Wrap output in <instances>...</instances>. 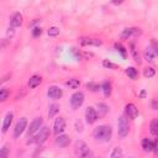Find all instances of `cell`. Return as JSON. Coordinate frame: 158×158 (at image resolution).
<instances>
[{
	"instance_id": "30bf717a",
	"label": "cell",
	"mask_w": 158,
	"mask_h": 158,
	"mask_svg": "<svg viewBox=\"0 0 158 158\" xmlns=\"http://www.w3.org/2000/svg\"><path fill=\"white\" fill-rule=\"evenodd\" d=\"M47 96L49 99H52V100H58V99H60L63 96V91H62V89L59 86L52 85V86H49L47 89Z\"/></svg>"
},
{
	"instance_id": "2e32d148",
	"label": "cell",
	"mask_w": 158,
	"mask_h": 158,
	"mask_svg": "<svg viewBox=\"0 0 158 158\" xmlns=\"http://www.w3.org/2000/svg\"><path fill=\"white\" fill-rule=\"evenodd\" d=\"M12 118H14V114H12L11 111H9V112L5 115L4 121H2V132H4V133L7 132V130L10 128V126H11V123H12Z\"/></svg>"
},
{
	"instance_id": "836d02e7",
	"label": "cell",
	"mask_w": 158,
	"mask_h": 158,
	"mask_svg": "<svg viewBox=\"0 0 158 158\" xmlns=\"http://www.w3.org/2000/svg\"><path fill=\"white\" fill-rule=\"evenodd\" d=\"M41 33H42L41 27H33L32 28V36L33 37H38V36H41Z\"/></svg>"
},
{
	"instance_id": "4dcf8cb0",
	"label": "cell",
	"mask_w": 158,
	"mask_h": 158,
	"mask_svg": "<svg viewBox=\"0 0 158 158\" xmlns=\"http://www.w3.org/2000/svg\"><path fill=\"white\" fill-rule=\"evenodd\" d=\"M131 53H132V56H133V59L139 64V63H141V59H139V56H138V53H137V51H136L133 43H131Z\"/></svg>"
},
{
	"instance_id": "7c38bea8",
	"label": "cell",
	"mask_w": 158,
	"mask_h": 158,
	"mask_svg": "<svg viewBox=\"0 0 158 158\" xmlns=\"http://www.w3.org/2000/svg\"><path fill=\"white\" fill-rule=\"evenodd\" d=\"M85 118H86V122H88L89 125L95 123L96 120L99 118L98 112H96V109L93 107V106H88L86 110H85Z\"/></svg>"
},
{
	"instance_id": "5b68a950",
	"label": "cell",
	"mask_w": 158,
	"mask_h": 158,
	"mask_svg": "<svg viewBox=\"0 0 158 158\" xmlns=\"http://www.w3.org/2000/svg\"><path fill=\"white\" fill-rule=\"evenodd\" d=\"M42 123H43L42 117H36V118L32 120V122L30 123V127L27 128V136H28V138H30V137L32 138L33 135H36V133L43 127Z\"/></svg>"
},
{
	"instance_id": "44dd1931",
	"label": "cell",
	"mask_w": 158,
	"mask_h": 158,
	"mask_svg": "<svg viewBox=\"0 0 158 158\" xmlns=\"http://www.w3.org/2000/svg\"><path fill=\"white\" fill-rule=\"evenodd\" d=\"M59 105L58 104H56V102H53V104H51L49 105V110H48V117L49 118H52V117H54L58 112H59Z\"/></svg>"
},
{
	"instance_id": "7402d4cb",
	"label": "cell",
	"mask_w": 158,
	"mask_h": 158,
	"mask_svg": "<svg viewBox=\"0 0 158 158\" xmlns=\"http://www.w3.org/2000/svg\"><path fill=\"white\" fill-rule=\"evenodd\" d=\"M149 131L153 136L158 137V118H153L149 123Z\"/></svg>"
},
{
	"instance_id": "d4e9b609",
	"label": "cell",
	"mask_w": 158,
	"mask_h": 158,
	"mask_svg": "<svg viewBox=\"0 0 158 158\" xmlns=\"http://www.w3.org/2000/svg\"><path fill=\"white\" fill-rule=\"evenodd\" d=\"M125 73H126L127 77L131 78V79H136L137 75H138V72H137V69H136L135 67H128V68H126V69H125Z\"/></svg>"
},
{
	"instance_id": "f1b7e54d",
	"label": "cell",
	"mask_w": 158,
	"mask_h": 158,
	"mask_svg": "<svg viewBox=\"0 0 158 158\" xmlns=\"http://www.w3.org/2000/svg\"><path fill=\"white\" fill-rule=\"evenodd\" d=\"M59 28L58 27H56V26H53V27H49V30L47 31V33H48V36H51V37H56V36H58L59 35Z\"/></svg>"
},
{
	"instance_id": "f35d334b",
	"label": "cell",
	"mask_w": 158,
	"mask_h": 158,
	"mask_svg": "<svg viewBox=\"0 0 158 158\" xmlns=\"http://www.w3.org/2000/svg\"><path fill=\"white\" fill-rule=\"evenodd\" d=\"M80 158H93V153H89V154H86L84 157H80Z\"/></svg>"
},
{
	"instance_id": "4316f807",
	"label": "cell",
	"mask_w": 158,
	"mask_h": 158,
	"mask_svg": "<svg viewBox=\"0 0 158 158\" xmlns=\"http://www.w3.org/2000/svg\"><path fill=\"white\" fill-rule=\"evenodd\" d=\"M143 75L146 77V78H153L154 75H156V70H154V68H152V67H147L146 69H144V72H143Z\"/></svg>"
},
{
	"instance_id": "9c48e42d",
	"label": "cell",
	"mask_w": 158,
	"mask_h": 158,
	"mask_svg": "<svg viewBox=\"0 0 158 158\" xmlns=\"http://www.w3.org/2000/svg\"><path fill=\"white\" fill-rule=\"evenodd\" d=\"M141 33H142V31L137 27H127L121 32V38L122 40H130L131 37L139 36Z\"/></svg>"
},
{
	"instance_id": "1f68e13d",
	"label": "cell",
	"mask_w": 158,
	"mask_h": 158,
	"mask_svg": "<svg viewBox=\"0 0 158 158\" xmlns=\"http://www.w3.org/2000/svg\"><path fill=\"white\" fill-rule=\"evenodd\" d=\"M102 65H104L105 68H109V69H117V68H118L117 64H115V63H112V62H110V60H107V59H105V60L102 62Z\"/></svg>"
},
{
	"instance_id": "cb8c5ba5",
	"label": "cell",
	"mask_w": 158,
	"mask_h": 158,
	"mask_svg": "<svg viewBox=\"0 0 158 158\" xmlns=\"http://www.w3.org/2000/svg\"><path fill=\"white\" fill-rule=\"evenodd\" d=\"M156 56H157V54L154 53V51L152 49V47H147V48L144 49V58H146L148 62H153V59H154Z\"/></svg>"
},
{
	"instance_id": "8d00e7d4",
	"label": "cell",
	"mask_w": 158,
	"mask_h": 158,
	"mask_svg": "<svg viewBox=\"0 0 158 158\" xmlns=\"http://www.w3.org/2000/svg\"><path fill=\"white\" fill-rule=\"evenodd\" d=\"M153 152H154L156 154H158V137L153 141Z\"/></svg>"
},
{
	"instance_id": "8fae6325",
	"label": "cell",
	"mask_w": 158,
	"mask_h": 158,
	"mask_svg": "<svg viewBox=\"0 0 158 158\" xmlns=\"http://www.w3.org/2000/svg\"><path fill=\"white\" fill-rule=\"evenodd\" d=\"M125 116L128 117L130 120L137 118V116H138V109H137V106L135 104H132V102L126 104V106H125Z\"/></svg>"
},
{
	"instance_id": "e0dca14e",
	"label": "cell",
	"mask_w": 158,
	"mask_h": 158,
	"mask_svg": "<svg viewBox=\"0 0 158 158\" xmlns=\"http://www.w3.org/2000/svg\"><path fill=\"white\" fill-rule=\"evenodd\" d=\"M96 112H98L99 118L105 117L106 114L109 112V106L105 102H98V105H96Z\"/></svg>"
},
{
	"instance_id": "83f0119b",
	"label": "cell",
	"mask_w": 158,
	"mask_h": 158,
	"mask_svg": "<svg viewBox=\"0 0 158 158\" xmlns=\"http://www.w3.org/2000/svg\"><path fill=\"white\" fill-rule=\"evenodd\" d=\"M9 95H10L9 89H6V88H1L0 89V101H5L9 98Z\"/></svg>"
},
{
	"instance_id": "b9f144b4",
	"label": "cell",
	"mask_w": 158,
	"mask_h": 158,
	"mask_svg": "<svg viewBox=\"0 0 158 158\" xmlns=\"http://www.w3.org/2000/svg\"><path fill=\"white\" fill-rule=\"evenodd\" d=\"M130 158H133V157H130Z\"/></svg>"
},
{
	"instance_id": "ab89813d",
	"label": "cell",
	"mask_w": 158,
	"mask_h": 158,
	"mask_svg": "<svg viewBox=\"0 0 158 158\" xmlns=\"http://www.w3.org/2000/svg\"><path fill=\"white\" fill-rule=\"evenodd\" d=\"M139 96H141V98H144V96H146V93H144V91H141Z\"/></svg>"
},
{
	"instance_id": "603a6c76",
	"label": "cell",
	"mask_w": 158,
	"mask_h": 158,
	"mask_svg": "<svg viewBox=\"0 0 158 158\" xmlns=\"http://www.w3.org/2000/svg\"><path fill=\"white\" fill-rule=\"evenodd\" d=\"M65 85L69 86L70 89H78L79 85H80V81H79V79H77V78H69V79L65 81Z\"/></svg>"
},
{
	"instance_id": "484cf974",
	"label": "cell",
	"mask_w": 158,
	"mask_h": 158,
	"mask_svg": "<svg viewBox=\"0 0 158 158\" xmlns=\"http://www.w3.org/2000/svg\"><path fill=\"white\" fill-rule=\"evenodd\" d=\"M110 158H122V148L121 147H115L111 151Z\"/></svg>"
},
{
	"instance_id": "f546056e",
	"label": "cell",
	"mask_w": 158,
	"mask_h": 158,
	"mask_svg": "<svg viewBox=\"0 0 158 158\" xmlns=\"http://www.w3.org/2000/svg\"><path fill=\"white\" fill-rule=\"evenodd\" d=\"M9 157V146L4 144L0 149V158H7Z\"/></svg>"
},
{
	"instance_id": "8992f818",
	"label": "cell",
	"mask_w": 158,
	"mask_h": 158,
	"mask_svg": "<svg viewBox=\"0 0 158 158\" xmlns=\"http://www.w3.org/2000/svg\"><path fill=\"white\" fill-rule=\"evenodd\" d=\"M27 128V118L26 117H20L15 125V128H14V137L15 138H19L23 131Z\"/></svg>"
},
{
	"instance_id": "ffe728a7",
	"label": "cell",
	"mask_w": 158,
	"mask_h": 158,
	"mask_svg": "<svg viewBox=\"0 0 158 158\" xmlns=\"http://www.w3.org/2000/svg\"><path fill=\"white\" fill-rule=\"evenodd\" d=\"M101 90H102V94L105 98H109L111 95V91H112V88H111V83L110 81H104L102 85H101Z\"/></svg>"
},
{
	"instance_id": "9a60e30c",
	"label": "cell",
	"mask_w": 158,
	"mask_h": 158,
	"mask_svg": "<svg viewBox=\"0 0 158 158\" xmlns=\"http://www.w3.org/2000/svg\"><path fill=\"white\" fill-rule=\"evenodd\" d=\"M69 143H70V138H69V136H67V135H63V133H62V135L57 136V138H56V144H57L58 147H60V148L68 147Z\"/></svg>"
},
{
	"instance_id": "e575fe53",
	"label": "cell",
	"mask_w": 158,
	"mask_h": 158,
	"mask_svg": "<svg viewBox=\"0 0 158 158\" xmlns=\"http://www.w3.org/2000/svg\"><path fill=\"white\" fill-rule=\"evenodd\" d=\"M86 88L90 89V90H93V91H96L99 89V85L98 84H94V83H89V84H86Z\"/></svg>"
},
{
	"instance_id": "d590c367",
	"label": "cell",
	"mask_w": 158,
	"mask_h": 158,
	"mask_svg": "<svg viewBox=\"0 0 158 158\" xmlns=\"http://www.w3.org/2000/svg\"><path fill=\"white\" fill-rule=\"evenodd\" d=\"M151 47H152V49L154 51V53L158 54V42H156L154 40H152V42H151Z\"/></svg>"
},
{
	"instance_id": "ba28073f",
	"label": "cell",
	"mask_w": 158,
	"mask_h": 158,
	"mask_svg": "<svg viewBox=\"0 0 158 158\" xmlns=\"http://www.w3.org/2000/svg\"><path fill=\"white\" fill-rule=\"evenodd\" d=\"M65 126H67V123H65L64 117H60V116L57 117L54 120V123H53V132H54V135L56 136L62 135L64 132V130H65Z\"/></svg>"
},
{
	"instance_id": "7a4b0ae2",
	"label": "cell",
	"mask_w": 158,
	"mask_h": 158,
	"mask_svg": "<svg viewBox=\"0 0 158 158\" xmlns=\"http://www.w3.org/2000/svg\"><path fill=\"white\" fill-rule=\"evenodd\" d=\"M130 132V125L125 115H121L117 120V135L120 138H125Z\"/></svg>"
},
{
	"instance_id": "d6986e66",
	"label": "cell",
	"mask_w": 158,
	"mask_h": 158,
	"mask_svg": "<svg viewBox=\"0 0 158 158\" xmlns=\"http://www.w3.org/2000/svg\"><path fill=\"white\" fill-rule=\"evenodd\" d=\"M141 146H142V149L144 152H152L153 151V141H151L149 138H143L142 142H141Z\"/></svg>"
},
{
	"instance_id": "5bb4252c",
	"label": "cell",
	"mask_w": 158,
	"mask_h": 158,
	"mask_svg": "<svg viewBox=\"0 0 158 158\" xmlns=\"http://www.w3.org/2000/svg\"><path fill=\"white\" fill-rule=\"evenodd\" d=\"M22 20H23V16L21 12H14L10 17V26L11 28H16V27H20L22 25Z\"/></svg>"
},
{
	"instance_id": "3957f363",
	"label": "cell",
	"mask_w": 158,
	"mask_h": 158,
	"mask_svg": "<svg viewBox=\"0 0 158 158\" xmlns=\"http://www.w3.org/2000/svg\"><path fill=\"white\" fill-rule=\"evenodd\" d=\"M49 135H51V131H49V127H47V126H43L33 137H32V139L28 142V143H31V142H35L36 144H42V143H44L48 138H49Z\"/></svg>"
},
{
	"instance_id": "60d3db41",
	"label": "cell",
	"mask_w": 158,
	"mask_h": 158,
	"mask_svg": "<svg viewBox=\"0 0 158 158\" xmlns=\"http://www.w3.org/2000/svg\"><path fill=\"white\" fill-rule=\"evenodd\" d=\"M38 158H43V157H38Z\"/></svg>"
},
{
	"instance_id": "ac0fdd59",
	"label": "cell",
	"mask_w": 158,
	"mask_h": 158,
	"mask_svg": "<svg viewBox=\"0 0 158 158\" xmlns=\"http://www.w3.org/2000/svg\"><path fill=\"white\" fill-rule=\"evenodd\" d=\"M41 81H42V78L40 77V75H32L30 79H28V88H31V89H35V88H37L40 84H41Z\"/></svg>"
},
{
	"instance_id": "6da1fadb",
	"label": "cell",
	"mask_w": 158,
	"mask_h": 158,
	"mask_svg": "<svg viewBox=\"0 0 158 158\" xmlns=\"http://www.w3.org/2000/svg\"><path fill=\"white\" fill-rule=\"evenodd\" d=\"M111 136H112V128L109 125H99L93 131V137L95 138V141L101 143L109 142L111 139Z\"/></svg>"
},
{
	"instance_id": "74e56055",
	"label": "cell",
	"mask_w": 158,
	"mask_h": 158,
	"mask_svg": "<svg viewBox=\"0 0 158 158\" xmlns=\"http://www.w3.org/2000/svg\"><path fill=\"white\" fill-rule=\"evenodd\" d=\"M152 109L153 110H158V101L157 100H152Z\"/></svg>"
},
{
	"instance_id": "4fadbf2b",
	"label": "cell",
	"mask_w": 158,
	"mask_h": 158,
	"mask_svg": "<svg viewBox=\"0 0 158 158\" xmlns=\"http://www.w3.org/2000/svg\"><path fill=\"white\" fill-rule=\"evenodd\" d=\"M79 44L80 46H95L99 47L102 44L101 40L99 38H94V37H80L79 38Z\"/></svg>"
},
{
	"instance_id": "52a82bcc",
	"label": "cell",
	"mask_w": 158,
	"mask_h": 158,
	"mask_svg": "<svg viewBox=\"0 0 158 158\" xmlns=\"http://www.w3.org/2000/svg\"><path fill=\"white\" fill-rule=\"evenodd\" d=\"M75 153H77L78 157L80 158V157H84V156L91 153V151H90L89 146H88L84 141H80V139H79V141L75 142Z\"/></svg>"
},
{
	"instance_id": "d6a6232c",
	"label": "cell",
	"mask_w": 158,
	"mask_h": 158,
	"mask_svg": "<svg viewBox=\"0 0 158 158\" xmlns=\"http://www.w3.org/2000/svg\"><path fill=\"white\" fill-rule=\"evenodd\" d=\"M115 48L117 49V52L121 53V56H122L123 58L126 57V49H125V47H123L122 44H120V43H115Z\"/></svg>"
},
{
	"instance_id": "277c9868",
	"label": "cell",
	"mask_w": 158,
	"mask_h": 158,
	"mask_svg": "<svg viewBox=\"0 0 158 158\" xmlns=\"http://www.w3.org/2000/svg\"><path fill=\"white\" fill-rule=\"evenodd\" d=\"M84 100H85V96H84V94H83L81 91H75V93H73L72 96H70V100H69L70 107H72L73 110L79 109V107L83 105Z\"/></svg>"
}]
</instances>
